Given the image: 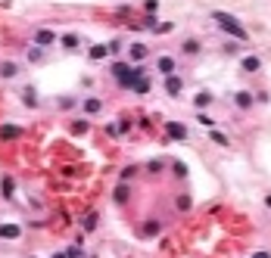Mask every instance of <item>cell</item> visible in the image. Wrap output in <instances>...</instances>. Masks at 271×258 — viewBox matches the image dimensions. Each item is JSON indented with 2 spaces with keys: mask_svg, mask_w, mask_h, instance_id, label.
<instances>
[{
  "mask_svg": "<svg viewBox=\"0 0 271 258\" xmlns=\"http://www.w3.org/2000/svg\"><path fill=\"white\" fill-rule=\"evenodd\" d=\"M109 72L115 75V81H119L122 87H134L140 78H144V68L140 65H128V63H112Z\"/></svg>",
  "mask_w": 271,
  "mask_h": 258,
  "instance_id": "6da1fadb",
  "label": "cell"
},
{
  "mask_svg": "<svg viewBox=\"0 0 271 258\" xmlns=\"http://www.w3.org/2000/svg\"><path fill=\"white\" fill-rule=\"evenodd\" d=\"M212 19L218 22V28L225 31V34H231V38H237V41H246V28L234 16H228V13H212Z\"/></svg>",
  "mask_w": 271,
  "mask_h": 258,
  "instance_id": "7a4b0ae2",
  "label": "cell"
},
{
  "mask_svg": "<svg viewBox=\"0 0 271 258\" xmlns=\"http://www.w3.org/2000/svg\"><path fill=\"white\" fill-rule=\"evenodd\" d=\"M56 44V34L50 28H38L34 31V47H53Z\"/></svg>",
  "mask_w": 271,
  "mask_h": 258,
  "instance_id": "3957f363",
  "label": "cell"
},
{
  "mask_svg": "<svg viewBox=\"0 0 271 258\" xmlns=\"http://www.w3.org/2000/svg\"><path fill=\"white\" fill-rule=\"evenodd\" d=\"M175 68H178V63H175L172 56H159V60H156V72H162L166 78H172V75H175Z\"/></svg>",
  "mask_w": 271,
  "mask_h": 258,
  "instance_id": "277c9868",
  "label": "cell"
},
{
  "mask_svg": "<svg viewBox=\"0 0 271 258\" xmlns=\"http://www.w3.org/2000/svg\"><path fill=\"white\" fill-rule=\"evenodd\" d=\"M128 56H131V60H134V63H144V60H147V56H150V47L137 41V44H131V47H128Z\"/></svg>",
  "mask_w": 271,
  "mask_h": 258,
  "instance_id": "5b68a950",
  "label": "cell"
},
{
  "mask_svg": "<svg viewBox=\"0 0 271 258\" xmlns=\"http://www.w3.org/2000/svg\"><path fill=\"white\" fill-rule=\"evenodd\" d=\"M16 137H22L19 125H0V140H16Z\"/></svg>",
  "mask_w": 271,
  "mask_h": 258,
  "instance_id": "8992f818",
  "label": "cell"
},
{
  "mask_svg": "<svg viewBox=\"0 0 271 258\" xmlns=\"http://www.w3.org/2000/svg\"><path fill=\"white\" fill-rule=\"evenodd\" d=\"M181 87H184V81H181L178 75L166 78V93H169V97H178V93H181Z\"/></svg>",
  "mask_w": 271,
  "mask_h": 258,
  "instance_id": "52a82bcc",
  "label": "cell"
},
{
  "mask_svg": "<svg viewBox=\"0 0 271 258\" xmlns=\"http://www.w3.org/2000/svg\"><path fill=\"white\" fill-rule=\"evenodd\" d=\"M234 103H237V109H250L253 106V93L250 90H237L234 93Z\"/></svg>",
  "mask_w": 271,
  "mask_h": 258,
  "instance_id": "ba28073f",
  "label": "cell"
},
{
  "mask_svg": "<svg viewBox=\"0 0 271 258\" xmlns=\"http://www.w3.org/2000/svg\"><path fill=\"white\" fill-rule=\"evenodd\" d=\"M240 68L243 72H259V68H262V60H259V56H243Z\"/></svg>",
  "mask_w": 271,
  "mask_h": 258,
  "instance_id": "9c48e42d",
  "label": "cell"
},
{
  "mask_svg": "<svg viewBox=\"0 0 271 258\" xmlns=\"http://www.w3.org/2000/svg\"><path fill=\"white\" fill-rule=\"evenodd\" d=\"M22 103H25L28 109H38V93H34V87H25V90H22Z\"/></svg>",
  "mask_w": 271,
  "mask_h": 258,
  "instance_id": "30bf717a",
  "label": "cell"
},
{
  "mask_svg": "<svg viewBox=\"0 0 271 258\" xmlns=\"http://www.w3.org/2000/svg\"><path fill=\"white\" fill-rule=\"evenodd\" d=\"M181 53H184V56H196V53H199V41L187 38V41L181 44Z\"/></svg>",
  "mask_w": 271,
  "mask_h": 258,
  "instance_id": "8fae6325",
  "label": "cell"
},
{
  "mask_svg": "<svg viewBox=\"0 0 271 258\" xmlns=\"http://www.w3.org/2000/svg\"><path fill=\"white\" fill-rule=\"evenodd\" d=\"M166 131H169V137H178V140H184V137H187V128H184V125H175V122H169V125H166Z\"/></svg>",
  "mask_w": 271,
  "mask_h": 258,
  "instance_id": "7c38bea8",
  "label": "cell"
},
{
  "mask_svg": "<svg viewBox=\"0 0 271 258\" xmlns=\"http://www.w3.org/2000/svg\"><path fill=\"white\" fill-rule=\"evenodd\" d=\"M16 75H19L16 63H0V78H16Z\"/></svg>",
  "mask_w": 271,
  "mask_h": 258,
  "instance_id": "4fadbf2b",
  "label": "cell"
},
{
  "mask_svg": "<svg viewBox=\"0 0 271 258\" xmlns=\"http://www.w3.org/2000/svg\"><path fill=\"white\" fill-rule=\"evenodd\" d=\"M106 53H109V44H106V47H103V44H93L90 50H88V56H90V60H103Z\"/></svg>",
  "mask_w": 271,
  "mask_h": 258,
  "instance_id": "5bb4252c",
  "label": "cell"
},
{
  "mask_svg": "<svg viewBox=\"0 0 271 258\" xmlns=\"http://www.w3.org/2000/svg\"><path fill=\"white\" fill-rule=\"evenodd\" d=\"M100 109H103V100H97V97H88V100H85V112H88V115L100 112Z\"/></svg>",
  "mask_w": 271,
  "mask_h": 258,
  "instance_id": "9a60e30c",
  "label": "cell"
},
{
  "mask_svg": "<svg viewBox=\"0 0 271 258\" xmlns=\"http://www.w3.org/2000/svg\"><path fill=\"white\" fill-rule=\"evenodd\" d=\"M209 103H212V93H206V90H199L196 97H193V106H196V109H206Z\"/></svg>",
  "mask_w": 271,
  "mask_h": 258,
  "instance_id": "2e32d148",
  "label": "cell"
},
{
  "mask_svg": "<svg viewBox=\"0 0 271 258\" xmlns=\"http://www.w3.org/2000/svg\"><path fill=\"white\" fill-rule=\"evenodd\" d=\"M60 44L66 47V50H78V34H63Z\"/></svg>",
  "mask_w": 271,
  "mask_h": 258,
  "instance_id": "e0dca14e",
  "label": "cell"
},
{
  "mask_svg": "<svg viewBox=\"0 0 271 258\" xmlns=\"http://www.w3.org/2000/svg\"><path fill=\"white\" fill-rule=\"evenodd\" d=\"M0 237L13 240V237H19V227H16V224H3V227H0Z\"/></svg>",
  "mask_w": 271,
  "mask_h": 258,
  "instance_id": "ac0fdd59",
  "label": "cell"
},
{
  "mask_svg": "<svg viewBox=\"0 0 271 258\" xmlns=\"http://www.w3.org/2000/svg\"><path fill=\"white\" fill-rule=\"evenodd\" d=\"M44 60V47H31L28 50V63H41Z\"/></svg>",
  "mask_w": 271,
  "mask_h": 258,
  "instance_id": "d6986e66",
  "label": "cell"
},
{
  "mask_svg": "<svg viewBox=\"0 0 271 258\" xmlns=\"http://www.w3.org/2000/svg\"><path fill=\"white\" fill-rule=\"evenodd\" d=\"M85 131H88V122H85V119L72 122V134H85Z\"/></svg>",
  "mask_w": 271,
  "mask_h": 258,
  "instance_id": "ffe728a7",
  "label": "cell"
},
{
  "mask_svg": "<svg viewBox=\"0 0 271 258\" xmlns=\"http://www.w3.org/2000/svg\"><path fill=\"white\" fill-rule=\"evenodd\" d=\"M131 90H137V93H150V81H147V78H140V81H137V84H134Z\"/></svg>",
  "mask_w": 271,
  "mask_h": 258,
  "instance_id": "44dd1931",
  "label": "cell"
},
{
  "mask_svg": "<svg viewBox=\"0 0 271 258\" xmlns=\"http://www.w3.org/2000/svg\"><path fill=\"white\" fill-rule=\"evenodd\" d=\"M196 122H199V125H206V128H212V125H215V119H209L206 112H199V115H196Z\"/></svg>",
  "mask_w": 271,
  "mask_h": 258,
  "instance_id": "7402d4cb",
  "label": "cell"
},
{
  "mask_svg": "<svg viewBox=\"0 0 271 258\" xmlns=\"http://www.w3.org/2000/svg\"><path fill=\"white\" fill-rule=\"evenodd\" d=\"M153 31H159V34H169V31H172V22H162V25H156Z\"/></svg>",
  "mask_w": 271,
  "mask_h": 258,
  "instance_id": "603a6c76",
  "label": "cell"
},
{
  "mask_svg": "<svg viewBox=\"0 0 271 258\" xmlns=\"http://www.w3.org/2000/svg\"><path fill=\"white\" fill-rule=\"evenodd\" d=\"M3 196H6V199H9V196H13V181H9V178L3 181Z\"/></svg>",
  "mask_w": 271,
  "mask_h": 258,
  "instance_id": "cb8c5ba5",
  "label": "cell"
},
{
  "mask_svg": "<svg viewBox=\"0 0 271 258\" xmlns=\"http://www.w3.org/2000/svg\"><path fill=\"white\" fill-rule=\"evenodd\" d=\"M115 199H119V202H125V199H128V187H119V190H115Z\"/></svg>",
  "mask_w": 271,
  "mask_h": 258,
  "instance_id": "d4e9b609",
  "label": "cell"
},
{
  "mask_svg": "<svg viewBox=\"0 0 271 258\" xmlns=\"http://www.w3.org/2000/svg\"><path fill=\"white\" fill-rule=\"evenodd\" d=\"M128 128H131V119H119V134H125Z\"/></svg>",
  "mask_w": 271,
  "mask_h": 258,
  "instance_id": "484cf974",
  "label": "cell"
},
{
  "mask_svg": "<svg viewBox=\"0 0 271 258\" xmlns=\"http://www.w3.org/2000/svg\"><path fill=\"white\" fill-rule=\"evenodd\" d=\"M175 174H181V178L187 174V165H184V162H175Z\"/></svg>",
  "mask_w": 271,
  "mask_h": 258,
  "instance_id": "4316f807",
  "label": "cell"
},
{
  "mask_svg": "<svg viewBox=\"0 0 271 258\" xmlns=\"http://www.w3.org/2000/svg\"><path fill=\"white\" fill-rule=\"evenodd\" d=\"M144 6H147V13H156V9H159V3H156V0H147Z\"/></svg>",
  "mask_w": 271,
  "mask_h": 258,
  "instance_id": "83f0119b",
  "label": "cell"
},
{
  "mask_svg": "<svg viewBox=\"0 0 271 258\" xmlns=\"http://www.w3.org/2000/svg\"><path fill=\"white\" fill-rule=\"evenodd\" d=\"M212 140H215V143H221V146H228V137H225V134H212Z\"/></svg>",
  "mask_w": 271,
  "mask_h": 258,
  "instance_id": "f1b7e54d",
  "label": "cell"
},
{
  "mask_svg": "<svg viewBox=\"0 0 271 258\" xmlns=\"http://www.w3.org/2000/svg\"><path fill=\"white\" fill-rule=\"evenodd\" d=\"M225 50H228V53H237V50H240V44H237V41H228Z\"/></svg>",
  "mask_w": 271,
  "mask_h": 258,
  "instance_id": "f546056e",
  "label": "cell"
},
{
  "mask_svg": "<svg viewBox=\"0 0 271 258\" xmlns=\"http://www.w3.org/2000/svg\"><path fill=\"white\" fill-rule=\"evenodd\" d=\"M256 258H268V255H265V252H259V255H256Z\"/></svg>",
  "mask_w": 271,
  "mask_h": 258,
  "instance_id": "4dcf8cb0",
  "label": "cell"
}]
</instances>
